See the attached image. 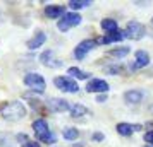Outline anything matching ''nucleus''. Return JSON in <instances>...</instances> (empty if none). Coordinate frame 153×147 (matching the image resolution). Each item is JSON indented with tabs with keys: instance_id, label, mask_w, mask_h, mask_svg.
Returning <instances> with one entry per match:
<instances>
[{
	"instance_id": "1",
	"label": "nucleus",
	"mask_w": 153,
	"mask_h": 147,
	"mask_svg": "<svg viewBox=\"0 0 153 147\" xmlns=\"http://www.w3.org/2000/svg\"><path fill=\"white\" fill-rule=\"evenodd\" d=\"M26 106L22 105L21 101H10V103H5V105L0 106V115L4 116L9 121H17V120H22L26 116Z\"/></svg>"
},
{
	"instance_id": "2",
	"label": "nucleus",
	"mask_w": 153,
	"mask_h": 147,
	"mask_svg": "<svg viewBox=\"0 0 153 147\" xmlns=\"http://www.w3.org/2000/svg\"><path fill=\"white\" fill-rule=\"evenodd\" d=\"M24 84L28 86L31 91L40 92V94L45 92V89H47V82H45L43 75L36 74V72H29V74L24 75Z\"/></svg>"
},
{
	"instance_id": "3",
	"label": "nucleus",
	"mask_w": 153,
	"mask_h": 147,
	"mask_svg": "<svg viewBox=\"0 0 153 147\" xmlns=\"http://www.w3.org/2000/svg\"><path fill=\"white\" fill-rule=\"evenodd\" d=\"M83 21V17L77 14V12H67V14H64L59 22H57V28L60 29V31H69L71 28H76L79 26Z\"/></svg>"
},
{
	"instance_id": "4",
	"label": "nucleus",
	"mask_w": 153,
	"mask_h": 147,
	"mask_svg": "<svg viewBox=\"0 0 153 147\" xmlns=\"http://www.w3.org/2000/svg\"><path fill=\"white\" fill-rule=\"evenodd\" d=\"M146 33V28L141 24V22H136V21H131L127 22V26L124 29V38H129V39H141Z\"/></svg>"
},
{
	"instance_id": "5",
	"label": "nucleus",
	"mask_w": 153,
	"mask_h": 147,
	"mask_svg": "<svg viewBox=\"0 0 153 147\" xmlns=\"http://www.w3.org/2000/svg\"><path fill=\"white\" fill-rule=\"evenodd\" d=\"M53 84H55L57 89H60L64 92H77L79 91V86L72 77H67V75H60V77L53 79Z\"/></svg>"
},
{
	"instance_id": "6",
	"label": "nucleus",
	"mask_w": 153,
	"mask_h": 147,
	"mask_svg": "<svg viewBox=\"0 0 153 147\" xmlns=\"http://www.w3.org/2000/svg\"><path fill=\"white\" fill-rule=\"evenodd\" d=\"M97 46H98L97 39H86V41H81L76 46V50H74V56H76L77 60H83L84 56L88 55L91 50H95Z\"/></svg>"
},
{
	"instance_id": "7",
	"label": "nucleus",
	"mask_w": 153,
	"mask_h": 147,
	"mask_svg": "<svg viewBox=\"0 0 153 147\" xmlns=\"http://www.w3.org/2000/svg\"><path fill=\"white\" fill-rule=\"evenodd\" d=\"M86 92H98V94H105L108 91V84L105 82L103 79H91L90 82L86 84Z\"/></svg>"
},
{
	"instance_id": "8",
	"label": "nucleus",
	"mask_w": 153,
	"mask_h": 147,
	"mask_svg": "<svg viewBox=\"0 0 153 147\" xmlns=\"http://www.w3.org/2000/svg\"><path fill=\"white\" fill-rule=\"evenodd\" d=\"M40 60L45 67H48V69H59V67H62V62L60 60H57L55 56H53V51L52 50H45L42 55H40Z\"/></svg>"
},
{
	"instance_id": "9",
	"label": "nucleus",
	"mask_w": 153,
	"mask_h": 147,
	"mask_svg": "<svg viewBox=\"0 0 153 147\" xmlns=\"http://www.w3.org/2000/svg\"><path fill=\"white\" fill-rule=\"evenodd\" d=\"M47 106L55 113L57 111H67V110H69V103H67L65 99H59V98H50Z\"/></svg>"
},
{
	"instance_id": "10",
	"label": "nucleus",
	"mask_w": 153,
	"mask_h": 147,
	"mask_svg": "<svg viewBox=\"0 0 153 147\" xmlns=\"http://www.w3.org/2000/svg\"><path fill=\"white\" fill-rule=\"evenodd\" d=\"M143 98H145V92L141 89H129V91L124 92V99H126V103H129V105H136Z\"/></svg>"
},
{
	"instance_id": "11",
	"label": "nucleus",
	"mask_w": 153,
	"mask_h": 147,
	"mask_svg": "<svg viewBox=\"0 0 153 147\" xmlns=\"http://www.w3.org/2000/svg\"><path fill=\"white\" fill-rule=\"evenodd\" d=\"M115 128H117V132L120 133V135L129 137V135H132L134 132L141 130V125H132V123H117Z\"/></svg>"
},
{
	"instance_id": "12",
	"label": "nucleus",
	"mask_w": 153,
	"mask_h": 147,
	"mask_svg": "<svg viewBox=\"0 0 153 147\" xmlns=\"http://www.w3.org/2000/svg\"><path fill=\"white\" fill-rule=\"evenodd\" d=\"M64 14H65V7H62V5H48V7H45V15L50 17V19H59Z\"/></svg>"
},
{
	"instance_id": "13",
	"label": "nucleus",
	"mask_w": 153,
	"mask_h": 147,
	"mask_svg": "<svg viewBox=\"0 0 153 147\" xmlns=\"http://www.w3.org/2000/svg\"><path fill=\"white\" fill-rule=\"evenodd\" d=\"M45 41H47V34L40 31V33H36V34L28 41V48L29 50H36V48H40V46H43Z\"/></svg>"
},
{
	"instance_id": "14",
	"label": "nucleus",
	"mask_w": 153,
	"mask_h": 147,
	"mask_svg": "<svg viewBox=\"0 0 153 147\" xmlns=\"http://www.w3.org/2000/svg\"><path fill=\"white\" fill-rule=\"evenodd\" d=\"M122 39H124V34H122L120 31H114V33H108V34H105L102 39H98V43H102V45H110V43L122 41Z\"/></svg>"
},
{
	"instance_id": "15",
	"label": "nucleus",
	"mask_w": 153,
	"mask_h": 147,
	"mask_svg": "<svg viewBox=\"0 0 153 147\" xmlns=\"http://www.w3.org/2000/svg\"><path fill=\"white\" fill-rule=\"evenodd\" d=\"M134 56H136V63H134L136 69H143V67H146L150 63V55L146 51H143V50H138Z\"/></svg>"
},
{
	"instance_id": "16",
	"label": "nucleus",
	"mask_w": 153,
	"mask_h": 147,
	"mask_svg": "<svg viewBox=\"0 0 153 147\" xmlns=\"http://www.w3.org/2000/svg\"><path fill=\"white\" fill-rule=\"evenodd\" d=\"M33 130H35V135L40 139L42 135L48 132V125H47V121L45 120H36L35 123H33Z\"/></svg>"
},
{
	"instance_id": "17",
	"label": "nucleus",
	"mask_w": 153,
	"mask_h": 147,
	"mask_svg": "<svg viewBox=\"0 0 153 147\" xmlns=\"http://www.w3.org/2000/svg\"><path fill=\"white\" fill-rule=\"evenodd\" d=\"M69 113L71 116H74V118H79V116H84L86 113H88V108L83 105H79V103H76V105L69 106Z\"/></svg>"
},
{
	"instance_id": "18",
	"label": "nucleus",
	"mask_w": 153,
	"mask_h": 147,
	"mask_svg": "<svg viewBox=\"0 0 153 147\" xmlns=\"http://www.w3.org/2000/svg\"><path fill=\"white\" fill-rule=\"evenodd\" d=\"M67 74L72 75V77H76V79H81V80H86V79L90 77L88 72H83V70L77 69V67H69V69H67Z\"/></svg>"
},
{
	"instance_id": "19",
	"label": "nucleus",
	"mask_w": 153,
	"mask_h": 147,
	"mask_svg": "<svg viewBox=\"0 0 153 147\" xmlns=\"http://www.w3.org/2000/svg\"><path fill=\"white\" fill-rule=\"evenodd\" d=\"M62 135H64V139H65V140H76L77 137H79V130L74 128V127H72V128L67 127V128H64Z\"/></svg>"
},
{
	"instance_id": "20",
	"label": "nucleus",
	"mask_w": 153,
	"mask_h": 147,
	"mask_svg": "<svg viewBox=\"0 0 153 147\" xmlns=\"http://www.w3.org/2000/svg\"><path fill=\"white\" fill-rule=\"evenodd\" d=\"M102 29L107 31V33L117 31V21H114V19H103V21H102Z\"/></svg>"
},
{
	"instance_id": "21",
	"label": "nucleus",
	"mask_w": 153,
	"mask_h": 147,
	"mask_svg": "<svg viewBox=\"0 0 153 147\" xmlns=\"http://www.w3.org/2000/svg\"><path fill=\"white\" fill-rule=\"evenodd\" d=\"M90 5H91L90 0H71L69 2V7L74 9V10H77V9H86V7H90Z\"/></svg>"
},
{
	"instance_id": "22",
	"label": "nucleus",
	"mask_w": 153,
	"mask_h": 147,
	"mask_svg": "<svg viewBox=\"0 0 153 147\" xmlns=\"http://www.w3.org/2000/svg\"><path fill=\"white\" fill-rule=\"evenodd\" d=\"M129 51H131V48L122 46V48H117V50H110V51H108V56H117V58H122V56L129 55Z\"/></svg>"
},
{
	"instance_id": "23",
	"label": "nucleus",
	"mask_w": 153,
	"mask_h": 147,
	"mask_svg": "<svg viewBox=\"0 0 153 147\" xmlns=\"http://www.w3.org/2000/svg\"><path fill=\"white\" fill-rule=\"evenodd\" d=\"M55 139H57V137L48 130V132L45 133V135H42L38 140H40V142H45V144H53V142H55Z\"/></svg>"
},
{
	"instance_id": "24",
	"label": "nucleus",
	"mask_w": 153,
	"mask_h": 147,
	"mask_svg": "<svg viewBox=\"0 0 153 147\" xmlns=\"http://www.w3.org/2000/svg\"><path fill=\"white\" fill-rule=\"evenodd\" d=\"M145 142H148V144H153V130H152V132H146V133H145Z\"/></svg>"
},
{
	"instance_id": "25",
	"label": "nucleus",
	"mask_w": 153,
	"mask_h": 147,
	"mask_svg": "<svg viewBox=\"0 0 153 147\" xmlns=\"http://www.w3.org/2000/svg\"><path fill=\"white\" fill-rule=\"evenodd\" d=\"M107 70V72H108V74H119V72H120V67H108V69H105Z\"/></svg>"
},
{
	"instance_id": "26",
	"label": "nucleus",
	"mask_w": 153,
	"mask_h": 147,
	"mask_svg": "<svg viewBox=\"0 0 153 147\" xmlns=\"http://www.w3.org/2000/svg\"><path fill=\"white\" fill-rule=\"evenodd\" d=\"M103 139H105L103 133H100V132H95V133H93V140H97V142H98V140H103Z\"/></svg>"
},
{
	"instance_id": "27",
	"label": "nucleus",
	"mask_w": 153,
	"mask_h": 147,
	"mask_svg": "<svg viewBox=\"0 0 153 147\" xmlns=\"http://www.w3.org/2000/svg\"><path fill=\"white\" fill-rule=\"evenodd\" d=\"M22 147H40V144H38V142H31V140H28V142H24V146Z\"/></svg>"
},
{
	"instance_id": "28",
	"label": "nucleus",
	"mask_w": 153,
	"mask_h": 147,
	"mask_svg": "<svg viewBox=\"0 0 153 147\" xmlns=\"http://www.w3.org/2000/svg\"><path fill=\"white\" fill-rule=\"evenodd\" d=\"M103 101H107V94H98L97 96V103H103Z\"/></svg>"
},
{
	"instance_id": "29",
	"label": "nucleus",
	"mask_w": 153,
	"mask_h": 147,
	"mask_svg": "<svg viewBox=\"0 0 153 147\" xmlns=\"http://www.w3.org/2000/svg\"><path fill=\"white\" fill-rule=\"evenodd\" d=\"M150 111H152V113H153V105H152V106H150Z\"/></svg>"
}]
</instances>
